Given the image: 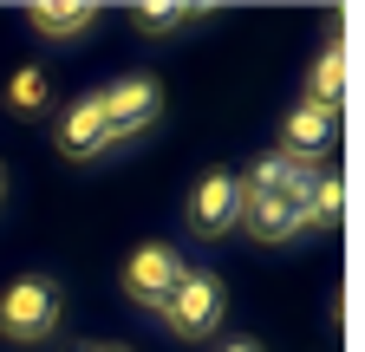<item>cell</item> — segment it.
Masks as SVG:
<instances>
[{
	"label": "cell",
	"mask_w": 365,
	"mask_h": 352,
	"mask_svg": "<svg viewBox=\"0 0 365 352\" xmlns=\"http://www.w3.org/2000/svg\"><path fill=\"white\" fill-rule=\"evenodd\" d=\"M59 150L66 157H98L105 144H111V130H105V105H98V92H85V98H72L66 111H59Z\"/></svg>",
	"instance_id": "6"
},
{
	"label": "cell",
	"mask_w": 365,
	"mask_h": 352,
	"mask_svg": "<svg viewBox=\"0 0 365 352\" xmlns=\"http://www.w3.org/2000/svg\"><path fill=\"white\" fill-rule=\"evenodd\" d=\"M242 229L255 242H294L300 235V202L294 196H242Z\"/></svg>",
	"instance_id": "8"
},
{
	"label": "cell",
	"mask_w": 365,
	"mask_h": 352,
	"mask_svg": "<svg viewBox=\"0 0 365 352\" xmlns=\"http://www.w3.org/2000/svg\"><path fill=\"white\" fill-rule=\"evenodd\" d=\"M235 222H242V176L209 170L202 183L190 190V229L196 235H222V229H235Z\"/></svg>",
	"instance_id": "5"
},
{
	"label": "cell",
	"mask_w": 365,
	"mask_h": 352,
	"mask_svg": "<svg viewBox=\"0 0 365 352\" xmlns=\"http://www.w3.org/2000/svg\"><path fill=\"white\" fill-rule=\"evenodd\" d=\"M72 352H124V346H98V339H85V346H72Z\"/></svg>",
	"instance_id": "15"
},
{
	"label": "cell",
	"mask_w": 365,
	"mask_h": 352,
	"mask_svg": "<svg viewBox=\"0 0 365 352\" xmlns=\"http://www.w3.org/2000/svg\"><path fill=\"white\" fill-rule=\"evenodd\" d=\"M7 111H20V118L46 111V72H39V66H20V72L7 78Z\"/></svg>",
	"instance_id": "12"
},
{
	"label": "cell",
	"mask_w": 365,
	"mask_h": 352,
	"mask_svg": "<svg viewBox=\"0 0 365 352\" xmlns=\"http://www.w3.org/2000/svg\"><path fill=\"white\" fill-rule=\"evenodd\" d=\"M190 14H202V7H176V0H144V7H130V20L144 33H176Z\"/></svg>",
	"instance_id": "13"
},
{
	"label": "cell",
	"mask_w": 365,
	"mask_h": 352,
	"mask_svg": "<svg viewBox=\"0 0 365 352\" xmlns=\"http://www.w3.org/2000/svg\"><path fill=\"white\" fill-rule=\"evenodd\" d=\"M339 209H346V183L333 170H319L313 190L300 196V229H339Z\"/></svg>",
	"instance_id": "9"
},
{
	"label": "cell",
	"mask_w": 365,
	"mask_h": 352,
	"mask_svg": "<svg viewBox=\"0 0 365 352\" xmlns=\"http://www.w3.org/2000/svg\"><path fill=\"white\" fill-rule=\"evenodd\" d=\"M339 92H346V53H339V46H327V53L313 59V72H307V105L333 111V105H339Z\"/></svg>",
	"instance_id": "11"
},
{
	"label": "cell",
	"mask_w": 365,
	"mask_h": 352,
	"mask_svg": "<svg viewBox=\"0 0 365 352\" xmlns=\"http://www.w3.org/2000/svg\"><path fill=\"white\" fill-rule=\"evenodd\" d=\"M182 274H190V268H182V254H176L170 242H144V248L124 261V294H130L137 306H150V314H163V300L176 294Z\"/></svg>",
	"instance_id": "3"
},
{
	"label": "cell",
	"mask_w": 365,
	"mask_h": 352,
	"mask_svg": "<svg viewBox=\"0 0 365 352\" xmlns=\"http://www.w3.org/2000/svg\"><path fill=\"white\" fill-rule=\"evenodd\" d=\"M215 352H261V339H222Z\"/></svg>",
	"instance_id": "14"
},
{
	"label": "cell",
	"mask_w": 365,
	"mask_h": 352,
	"mask_svg": "<svg viewBox=\"0 0 365 352\" xmlns=\"http://www.w3.org/2000/svg\"><path fill=\"white\" fill-rule=\"evenodd\" d=\"M26 20L46 39H72V33H85L91 20H98V7H91V0H46V7H33Z\"/></svg>",
	"instance_id": "10"
},
{
	"label": "cell",
	"mask_w": 365,
	"mask_h": 352,
	"mask_svg": "<svg viewBox=\"0 0 365 352\" xmlns=\"http://www.w3.org/2000/svg\"><path fill=\"white\" fill-rule=\"evenodd\" d=\"M98 105H105V130H111V138H137V130L157 124V111H163V85H157L150 72H130V78L111 85V92H98Z\"/></svg>",
	"instance_id": "4"
},
{
	"label": "cell",
	"mask_w": 365,
	"mask_h": 352,
	"mask_svg": "<svg viewBox=\"0 0 365 352\" xmlns=\"http://www.w3.org/2000/svg\"><path fill=\"white\" fill-rule=\"evenodd\" d=\"M222 306H228L222 281L190 268V274L176 281V294L163 300V320H170V333H176V339H209V333L222 326Z\"/></svg>",
	"instance_id": "2"
},
{
	"label": "cell",
	"mask_w": 365,
	"mask_h": 352,
	"mask_svg": "<svg viewBox=\"0 0 365 352\" xmlns=\"http://www.w3.org/2000/svg\"><path fill=\"white\" fill-rule=\"evenodd\" d=\"M53 326H59V287L46 274H26V281H14L7 294H0V333H7V339L33 346Z\"/></svg>",
	"instance_id": "1"
},
{
	"label": "cell",
	"mask_w": 365,
	"mask_h": 352,
	"mask_svg": "<svg viewBox=\"0 0 365 352\" xmlns=\"http://www.w3.org/2000/svg\"><path fill=\"white\" fill-rule=\"evenodd\" d=\"M327 144H333V111L300 105V111H287L281 150H274V157H287V163H319V150H327Z\"/></svg>",
	"instance_id": "7"
}]
</instances>
